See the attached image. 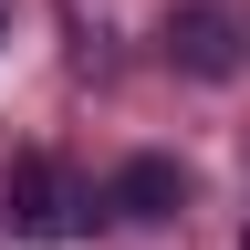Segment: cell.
Masks as SVG:
<instances>
[{"mask_svg": "<svg viewBox=\"0 0 250 250\" xmlns=\"http://www.w3.org/2000/svg\"><path fill=\"white\" fill-rule=\"evenodd\" d=\"M240 250H250V229H240Z\"/></svg>", "mask_w": 250, "mask_h": 250, "instance_id": "obj_5", "label": "cell"}, {"mask_svg": "<svg viewBox=\"0 0 250 250\" xmlns=\"http://www.w3.org/2000/svg\"><path fill=\"white\" fill-rule=\"evenodd\" d=\"M167 62H177V73H198V83L240 73V21H229V11H208V0H188V11L167 21Z\"/></svg>", "mask_w": 250, "mask_h": 250, "instance_id": "obj_1", "label": "cell"}, {"mask_svg": "<svg viewBox=\"0 0 250 250\" xmlns=\"http://www.w3.org/2000/svg\"><path fill=\"white\" fill-rule=\"evenodd\" d=\"M0 42H11V0H0Z\"/></svg>", "mask_w": 250, "mask_h": 250, "instance_id": "obj_4", "label": "cell"}, {"mask_svg": "<svg viewBox=\"0 0 250 250\" xmlns=\"http://www.w3.org/2000/svg\"><path fill=\"white\" fill-rule=\"evenodd\" d=\"M11 219H21V229H83V219H94V198H73V188H62V167H52V156H11Z\"/></svg>", "mask_w": 250, "mask_h": 250, "instance_id": "obj_2", "label": "cell"}, {"mask_svg": "<svg viewBox=\"0 0 250 250\" xmlns=\"http://www.w3.org/2000/svg\"><path fill=\"white\" fill-rule=\"evenodd\" d=\"M177 198H188L177 156H125L115 188H104V208H115V219H177Z\"/></svg>", "mask_w": 250, "mask_h": 250, "instance_id": "obj_3", "label": "cell"}]
</instances>
